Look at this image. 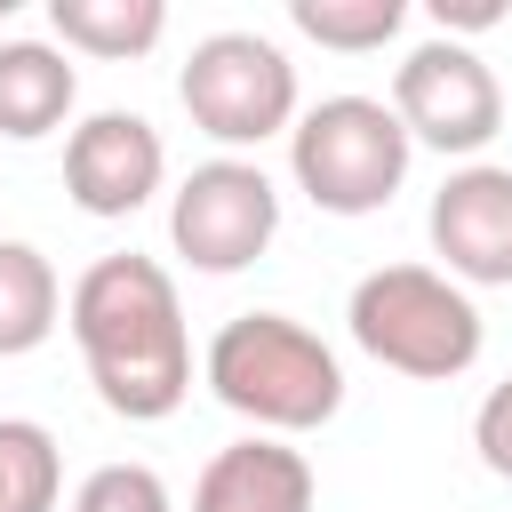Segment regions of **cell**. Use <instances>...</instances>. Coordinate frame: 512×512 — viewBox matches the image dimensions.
I'll return each mask as SVG.
<instances>
[{
  "mask_svg": "<svg viewBox=\"0 0 512 512\" xmlns=\"http://www.w3.org/2000/svg\"><path fill=\"white\" fill-rule=\"evenodd\" d=\"M72 344L88 360V384L112 416L128 424H160L184 408L192 392V336H184V304L176 280L152 256H96L72 280Z\"/></svg>",
  "mask_w": 512,
  "mask_h": 512,
  "instance_id": "6da1fadb",
  "label": "cell"
},
{
  "mask_svg": "<svg viewBox=\"0 0 512 512\" xmlns=\"http://www.w3.org/2000/svg\"><path fill=\"white\" fill-rule=\"evenodd\" d=\"M200 376L256 432H320L344 408L336 352L304 320H288V312H240V320H224L216 344H208V360H200Z\"/></svg>",
  "mask_w": 512,
  "mask_h": 512,
  "instance_id": "7a4b0ae2",
  "label": "cell"
},
{
  "mask_svg": "<svg viewBox=\"0 0 512 512\" xmlns=\"http://www.w3.org/2000/svg\"><path fill=\"white\" fill-rule=\"evenodd\" d=\"M352 344L416 384H448L480 360V304L432 264H376L352 288Z\"/></svg>",
  "mask_w": 512,
  "mask_h": 512,
  "instance_id": "3957f363",
  "label": "cell"
},
{
  "mask_svg": "<svg viewBox=\"0 0 512 512\" xmlns=\"http://www.w3.org/2000/svg\"><path fill=\"white\" fill-rule=\"evenodd\" d=\"M408 152L416 144L384 96H320L288 128V168L328 216H376L408 184Z\"/></svg>",
  "mask_w": 512,
  "mask_h": 512,
  "instance_id": "277c9868",
  "label": "cell"
},
{
  "mask_svg": "<svg viewBox=\"0 0 512 512\" xmlns=\"http://www.w3.org/2000/svg\"><path fill=\"white\" fill-rule=\"evenodd\" d=\"M176 96H184L200 136L264 144L296 120V64L264 32H208V40H192V56L176 72Z\"/></svg>",
  "mask_w": 512,
  "mask_h": 512,
  "instance_id": "5b68a950",
  "label": "cell"
},
{
  "mask_svg": "<svg viewBox=\"0 0 512 512\" xmlns=\"http://www.w3.org/2000/svg\"><path fill=\"white\" fill-rule=\"evenodd\" d=\"M280 232V192L256 160H200L168 200V240L192 272H248Z\"/></svg>",
  "mask_w": 512,
  "mask_h": 512,
  "instance_id": "8992f818",
  "label": "cell"
},
{
  "mask_svg": "<svg viewBox=\"0 0 512 512\" xmlns=\"http://www.w3.org/2000/svg\"><path fill=\"white\" fill-rule=\"evenodd\" d=\"M392 120L408 128V144H432V152H480L496 128H504V88L488 72L480 48L464 40H424L400 56L392 72Z\"/></svg>",
  "mask_w": 512,
  "mask_h": 512,
  "instance_id": "52a82bcc",
  "label": "cell"
},
{
  "mask_svg": "<svg viewBox=\"0 0 512 512\" xmlns=\"http://www.w3.org/2000/svg\"><path fill=\"white\" fill-rule=\"evenodd\" d=\"M168 176V144L144 112H88L64 136V192L80 216H136Z\"/></svg>",
  "mask_w": 512,
  "mask_h": 512,
  "instance_id": "ba28073f",
  "label": "cell"
},
{
  "mask_svg": "<svg viewBox=\"0 0 512 512\" xmlns=\"http://www.w3.org/2000/svg\"><path fill=\"white\" fill-rule=\"evenodd\" d=\"M432 256L448 264V280L472 288H512V168H456L432 192Z\"/></svg>",
  "mask_w": 512,
  "mask_h": 512,
  "instance_id": "9c48e42d",
  "label": "cell"
},
{
  "mask_svg": "<svg viewBox=\"0 0 512 512\" xmlns=\"http://www.w3.org/2000/svg\"><path fill=\"white\" fill-rule=\"evenodd\" d=\"M192 512H312V464H304V448H280L264 432L232 440L208 456Z\"/></svg>",
  "mask_w": 512,
  "mask_h": 512,
  "instance_id": "30bf717a",
  "label": "cell"
},
{
  "mask_svg": "<svg viewBox=\"0 0 512 512\" xmlns=\"http://www.w3.org/2000/svg\"><path fill=\"white\" fill-rule=\"evenodd\" d=\"M80 96V72L64 64V48L48 40H0V136L8 144H40L64 128Z\"/></svg>",
  "mask_w": 512,
  "mask_h": 512,
  "instance_id": "8fae6325",
  "label": "cell"
},
{
  "mask_svg": "<svg viewBox=\"0 0 512 512\" xmlns=\"http://www.w3.org/2000/svg\"><path fill=\"white\" fill-rule=\"evenodd\" d=\"M56 312H64L56 264H48L32 240H0V360L40 352V344L56 336Z\"/></svg>",
  "mask_w": 512,
  "mask_h": 512,
  "instance_id": "7c38bea8",
  "label": "cell"
},
{
  "mask_svg": "<svg viewBox=\"0 0 512 512\" xmlns=\"http://www.w3.org/2000/svg\"><path fill=\"white\" fill-rule=\"evenodd\" d=\"M48 24L64 48L80 56H144L160 32H168V8L160 0H48Z\"/></svg>",
  "mask_w": 512,
  "mask_h": 512,
  "instance_id": "4fadbf2b",
  "label": "cell"
},
{
  "mask_svg": "<svg viewBox=\"0 0 512 512\" xmlns=\"http://www.w3.org/2000/svg\"><path fill=\"white\" fill-rule=\"evenodd\" d=\"M56 496H64L56 432L32 416H0V512H56Z\"/></svg>",
  "mask_w": 512,
  "mask_h": 512,
  "instance_id": "5bb4252c",
  "label": "cell"
},
{
  "mask_svg": "<svg viewBox=\"0 0 512 512\" xmlns=\"http://www.w3.org/2000/svg\"><path fill=\"white\" fill-rule=\"evenodd\" d=\"M400 0H288V24L320 48H344V56H368L400 32Z\"/></svg>",
  "mask_w": 512,
  "mask_h": 512,
  "instance_id": "9a60e30c",
  "label": "cell"
},
{
  "mask_svg": "<svg viewBox=\"0 0 512 512\" xmlns=\"http://www.w3.org/2000/svg\"><path fill=\"white\" fill-rule=\"evenodd\" d=\"M72 512H176V504H168V480L152 464H96L72 488Z\"/></svg>",
  "mask_w": 512,
  "mask_h": 512,
  "instance_id": "2e32d148",
  "label": "cell"
},
{
  "mask_svg": "<svg viewBox=\"0 0 512 512\" xmlns=\"http://www.w3.org/2000/svg\"><path fill=\"white\" fill-rule=\"evenodd\" d=\"M472 448H480V464H488L496 480H512V376L480 400V416H472Z\"/></svg>",
  "mask_w": 512,
  "mask_h": 512,
  "instance_id": "e0dca14e",
  "label": "cell"
},
{
  "mask_svg": "<svg viewBox=\"0 0 512 512\" xmlns=\"http://www.w3.org/2000/svg\"><path fill=\"white\" fill-rule=\"evenodd\" d=\"M432 24H440V40L488 32V24H504V0H432Z\"/></svg>",
  "mask_w": 512,
  "mask_h": 512,
  "instance_id": "ac0fdd59",
  "label": "cell"
}]
</instances>
